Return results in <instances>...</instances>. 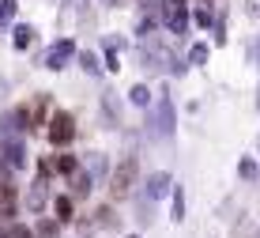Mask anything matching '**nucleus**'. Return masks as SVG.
<instances>
[{
  "label": "nucleus",
  "instance_id": "nucleus-9",
  "mask_svg": "<svg viewBox=\"0 0 260 238\" xmlns=\"http://www.w3.org/2000/svg\"><path fill=\"white\" fill-rule=\"evenodd\" d=\"M72 193H76V197H83V193H91V174H87V178H83V174H72Z\"/></svg>",
  "mask_w": 260,
  "mask_h": 238
},
{
  "label": "nucleus",
  "instance_id": "nucleus-12",
  "mask_svg": "<svg viewBox=\"0 0 260 238\" xmlns=\"http://www.w3.org/2000/svg\"><path fill=\"white\" fill-rule=\"evenodd\" d=\"M238 174H241L245 181H253V178H256V163H253V159H241V163H238Z\"/></svg>",
  "mask_w": 260,
  "mask_h": 238
},
{
  "label": "nucleus",
  "instance_id": "nucleus-16",
  "mask_svg": "<svg viewBox=\"0 0 260 238\" xmlns=\"http://www.w3.org/2000/svg\"><path fill=\"white\" fill-rule=\"evenodd\" d=\"M4 238H38L34 231H26V227H8V234Z\"/></svg>",
  "mask_w": 260,
  "mask_h": 238
},
{
  "label": "nucleus",
  "instance_id": "nucleus-14",
  "mask_svg": "<svg viewBox=\"0 0 260 238\" xmlns=\"http://www.w3.org/2000/svg\"><path fill=\"white\" fill-rule=\"evenodd\" d=\"M132 102H136V106H147V102H151V91H147V87H132Z\"/></svg>",
  "mask_w": 260,
  "mask_h": 238
},
{
  "label": "nucleus",
  "instance_id": "nucleus-11",
  "mask_svg": "<svg viewBox=\"0 0 260 238\" xmlns=\"http://www.w3.org/2000/svg\"><path fill=\"white\" fill-rule=\"evenodd\" d=\"M53 212H57V219H68L72 216V197H57L53 200Z\"/></svg>",
  "mask_w": 260,
  "mask_h": 238
},
{
  "label": "nucleus",
  "instance_id": "nucleus-7",
  "mask_svg": "<svg viewBox=\"0 0 260 238\" xmlns=\"http://www.w3.org/2000/svg\"><path fill=\"white\" fill-rule=\"evenodd\" d=\"M53 170H57V174H68V178H72V174L79 170V159H76V155H53Z\"/></svg>",
  "mask_w": 260,
  "mask_h": 238
},
{
  "label": "nucleus",
  "instance_id": "nucleus-17",
  "mask_svg": "<svg viewBox=\"0 0 260 238\" xmlns=\"http://www.w3.org/2000/svg\"><path fill=\"white\" fill-rule=\"evenodd\" d=\"M49 234H57V223H53V219H46V223L38 227V238H49Z\"/></svg>",
  "mask_w": 260,
  "mask_h": 238
},
{
  "label": "nucleus",
  "instance_id": "nucleus-19",
  "mask_svg": "<svg viewBox=\"0 0 260 238\" xmlns=\"http://www.w3.org/2000/svg\"><path fill=\"white\" fill-rule=\"evenodd\" d=\"M196 23H200V27H211V12H208V8H200V12H196Z\"/></svg>",
  "mask_w": 260,
  "mask_h": 238
},
{
  "label": "nucleus",
  "instance_id": "nucleus-1",
  "mask_svg": "<svg viewBox=\"0 0 260 238\" xmlns=\"http://www.w3.org/2000/svg\"><path fill=\"white\" fill-rule=\"evenodd\" d=\"M136 178H140V163H136V155H128V159L121 163L117 170H113V178H110V193L113 197H128L132 193V186H136Z\"/></svg>",
  "mask_w": 260,
  "mask_h": 238
},
{
  "label": "nucleus",
  "instance_id": "nucleus-13",
  "mask_svg": "<svg viewBox=\"0 0 260 238\" xmlns=\"http://www.w3.org/2000/svg\"><path fill=\"white\" fill-rule=\"evenodd\" d=\"M189 61H192V65H204V61H208V45L196 42V45H192V53H189Z\"/></svg>",
  "mask_w": 260,
  "mask_h": 238
},
{
  "label": "nucleus",
  "instance_id": "nucleus-5",
  "mask_svg": "<svg viewBox=\"0 0 260 238\" xmlns=\"http://www.w3.org/2000/svg\"><path fill=\"white\" fill-rule=\"evenodd\" d=\"M72 53H76V45H72V42H60V45H53V49L46 53V68H53V72H57V68H64V61L72 57Z\"/></svg>",
  "mask_w": 260,
  "mask_h": 238
},
{
  "label": "nucleus",
  "instance_id": "nucleus-4",
  "mask_svg": "<svg viewBox=\"0 0 260 238\" xmlns=\"http://www.w3.org/2000/svg\"><path fill=\"white\" fill-rule=\"evenodd\" d=\"M46 114H49V98L42 95V98H34V106H30V110H23L26 129H34V125H49V121H46Z\"/></svg>",
  "mask_w": 260,
  "mask_h": 238
},
{
  "label": "nucleus",
  "instance_id": "nucleus-21",
  "mask_svg": "<svg viewBox=\"0 0 260 238\" xmlns=\"http://www.w3.org/2000/svg\"><path fill=\"white\" fill-rule=\"evenodd\" d=\"M256 106H260V102H256Z\"/></svg>",
  "mask_w": 260,
  "mask_h": 238
},
{
  "label": "nucleus",
  "instance_id": "nucleus-18",
  "mask_svg": "<svg viewBox=\"0 0 260 238\" xmlns=\"http://www.w3.org/2000/svg\"><path fill=\"white\" fill-rule=\"evenodd\" d=\"M12 12H15V0H0V19H8Z\"/></svg>",
  "mask_w": 260,
  "mask_h": 238
},
{
  "label": "nucleus",
  "instance_id": "nucleus-15",
  "mask_svg": "<svg viewBox=\"0 0 260 238\" xmlns=\"http://www.w3.org/2000/svg\"><path fill=\"white\" fill-rule=\"evenodd\" d=\"M30 38H34L30 27H19V31H15V45H19V49H23V45H30Z\"/></svg>",
  "mask_w": 260,
  "mask_h": 238
},
{
  "label": "nucleus",
  "instance_id": "nucleus-10",
  "mask_svg": "<svg viewBox=\"0 0 260 238\" xmlns=\"http://www.w3.org/2000/svg\"><path fill=\"white\" fill-rule=\"evenodd\" d=\"M174 219H177V223L185 219V189H181V186L174 189Z\"/></svg>",
  "mask_w": 260,
  "mask_h": 238
},
{
  "label": "nucleus",
  "instance_id": "nucleus-6",
  "mask_svg": "<svg viewBox=\"0 0 260 238\" xmlns=\"http://www.w3.org/2000/svg\"><path fill=\"white\" fill-rule=\"evenodd\" d=\"M46 186H49V181H46V174H42V178L34 181V189H30V200H26V208H30V212H38V208L46 204Z\"/></svg>",
  "mask_w": 260,
  "mask_h": 238
},
{
  "label": "nucleus",
  "instance_id": "nucleus-8",
  "mask_svg": "<svg viewBox=\"0 0 260 238\" xmlns=\"http://www.w3.org/2000/svg\"><path fill=\"white\" fill-rule=\"evenodd\" d=\"M170 189V174H151V181H147V197L155 200V197H162Z\"/></svg>",
  "mask_w": 260,
  "mask_h": 238
},
{
  "label": "nucleus",
  "instance_id": "nucleus-2",
  "mask_svg": "<svg viewBox=\"0 0 260 238\" xmlns=\"http://www.w3.org/2000/svg\"><path fill=\"white\" fill-rule=\"evenodd\" d=\"M76 140V117L64 114V110H57V114H49V144L53 148H64V144Z\"/></svg>",
  "mask_w": 260,
  "mask_h": 238
},
{
  "label": "nucleus",
  "instance_id": "nucleus-20",
  "mask_svg": "<svg viewBox=\"0 0 260 238\" xmlns=\"http://www.w3.org/2000/svg\"><path fill=\"white\" fill-rule=\"evenodd\" d=\"M132 238H136V234H132Z\"/></svg>",
  "mask_w": 260,
  "mask_h": 238
},
{
  "label": "nucleus",
  "instance_id": "nucleus-3",
  "mask_svg": "<svg viewBox=\"0 0 260 238\" xmlns=\"http://www.w3.org/2000/svg\"><path fill=\"white\" fill-rule=\"evenodd\" d=\"M15 208H19V197L8 181H0V223H12L15 219Z\"/></svg>",
  "mask_w": 260,
  "mask_h": 238
}]
</instances>
